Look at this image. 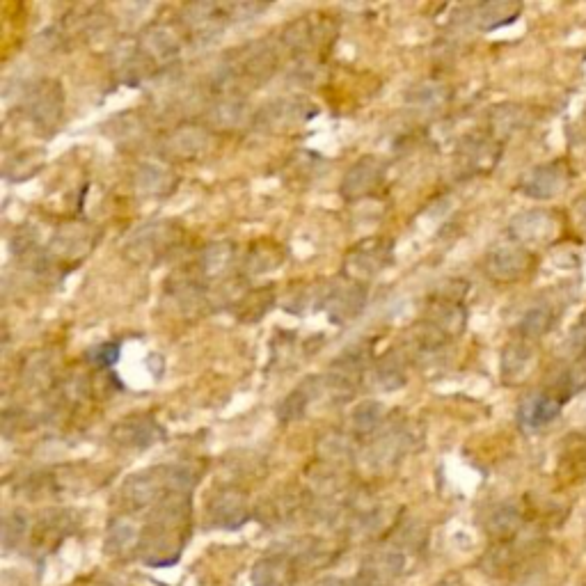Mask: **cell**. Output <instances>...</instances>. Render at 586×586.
<instances>
[{
  "label": "cell",
  "mask_w": 586,
  "mask_h": 586,
  "mask_svg": "<svg viewBox=\"0 0 586 586\" xmlns=\"http://www.w3.org/2000/svg\"><path fill=\"white\" fill-rule=\"evenodd\" d=\"M186 243V229L174 220H149L126 236L122 252L131 264L142 268L161 266Z\"/></svg>",
  "instance_id": "6da1fadb"
},
{
  "label": "cell",
  "mask_w": 586,
  "mask_h": 586,
  "mask_svg": "<svg viewBox=\"0 0 586 586\" xmlns=\"http://www.w3.org/2000/svg\"><path fill=\"white\" fill-rule=\"evenodd\" d=\"M101 232L92 223L85 220H67L55 227L46 252L58 268V273L65 277L69 271H74L83 264V261L92 255L94 248L99 245Z\"/></svg>",
  "instance_id": "7a4b0ae2"
},
{
  "label": "cell",
  "mask_w": 586,
  "mask_h": 586,
  "mask_svg": "<svg viewBox=\"0 0 586 586\" xmlns=\"http://www.w3.org/2000/svg\"><path fill=\"white\" fill-rule=\"evenodd\" d=\"M319 115V106L307 97H280L268 101L252 115V124L266 133H291L303 129Z\"/></svg>",
  "instance_id": "3957f363"
},
{
  "label": "cell",
  "mask_w": 586,
  "mask_h": 586,
  "mask_svg": "<svg viewBox=\"0 0 586 586\" xmlns=\"http://www.w3.org/2000/svg\"><path fill=\"white\" fill-rule=\"evenodd\" d=\"M394 264V241L387 236H369L348 248L344 257V275L367 284Z\"/></svg>",
  "instance_id": "277c9868"
},
{
  "label": "cell",
  "mask_w": 586,
  "mask_h": 586,
  "mask_svg": "<svg viewBox=\"0 0 586 586\" xmlns=\"http://www.w3.org/2000/svg\"><path fill=\"white\" fill-rule=\"evenodd\" d=\"M23 113H26L30 124L46 136L58 131L62 115H65V90H62L60 81L44 78V81L30 87L26 99H23Z\"/></svg>",
  "instance_id": "5b68a950"
},
{
  "label": "cell",
  "mask_w": 586,
  "mask_h": 586,
  "mask_svg": "<svg viewBox=\"0 0 586 586\" xmlns=\"http://www.w3.org/2000/svg\"><path fill=\"white\" fill-rule=\"evenodd\" d=\"M509 236L522 248H545L561 236V216L552 209H527L511 218Z\"/></svg>",
  "instance_id": "8992f818"
},
{
  "label": "cell",
  "mask_w": 586,
  "mask_h": 586,
  "mask_svg": "<svg viewBox=\"0 0 586 586\" xmlns=\"http://www.w3.org/2000/svg\"><path fill=\"white\" fill-rule=\"evenodd\" d=\"M136 44H138L140 55L145 58L147 65L152 67V71L156 74V71L168 69L179 60L181 46H184V37H181L179 30L170 26V23L154 21L142 30L140 37L136 39Z\"/></svg>",
  "instance_id": "52a82bcc"
},
{
  "label": "cell",
  "mask_w": 586,
  "mask_h": 586,
  "mask_svg": "<svg viewBox=\"0 0 586 586\" xmlns=\"http://www.w3.org/2000/svg\"><path fill=\"white\" fill-rule=\"evenodd\" d=\"M369 298V289L367 284L355 282L351 277H337V280L328 282L326 289V298H323L321 310L328 314V319L337 326L342 323H348L353 319H358L362 314L364 305H367Z\"/></svg>",
  "instance_id": "ba28073f"
},
{
  "label": "cell",
  "mask_w": 586,
  "mask_h": 586,
  "mask_svg": "<svg viewBox=\"0 0 586 586\" xmlns=\"http://www.w3.org/2000/svg\"><path fill=\"white\" fill-rule=\"evenodd\" d=\"M502 156V142L490 133H467L456 149V168L463 177H477L495 170Z\"/></svg>",
  "instance_id": "9c48e42d"
},
{
  "label": "cell",
  "mask_w": 586,
  "mask_h": 586,
  "mask_svg": "<svg viewBox=\"0 0 586 586\" xmlns=\"http://www.w3.org/2000/svg\"><path fill=\"white\" fill-rule=\"evenodd\" d=\"M532 268H534L532 250L522 248V245L513 241L495 245V248L488 250L486 257H483V271H486L490 280L502 282V284L522 280V277L529 275Z\"/></svg>",
  "instance_id": "30bf717a"
},
{
  "label": "cell",
  "mask_w": 586,
  "mask_h": 586,
  "mask_svg": "<svg viewBox=\"0 0 586 586\" xmlns=\"http://www.w3.org/2000/svg\"><path fill=\"white\" fill-rule=\"evenodd\" d=\"M165 293H168V298L181 314H200L213 307L211 284L204 282V277L197 273L195 266L174 273L168 284H165Z\"/></svg>",
  "instance_id": "8fae6325"
},
{
  "label": "cell",
  "mask_w": 586,
  "mask_h": 586,
  "mask_svg": "<svg viewBox=\"0 0 586 586\" xmlns=\"http://www.w3.org/2000/svg\"><path fill=\"white\" fill-rule=\"evenodd\" d=\"M227 23H232L229 17V5L220 3H190L184 5L181 10V28L186 30V35L195 42L209 44L216 39Z\"/></svg>",
  "instance_id": "7c38bea8"
},
{
  "label": "cell",
  "mask_w": 586,
  "mask_h": 586,
  "mask_svg": "<svg viewBox=\"0 0 586 586\" xmlns=\"http://www.w3.org/2000/svg\"><path fill=\"white\" fill-rule=\"evenodd\" d=\"M387 165L378 156H362L346 170L342 179V197L346 202H360L376 195L385 186Z\"/></svg>",
  "instance_id": "4fadbf2b"
},
{
  "label": "cell",
  "mask_w": 586,
  "mask_h": 586,
  "mask_svg": "<svg viewBox=\"0 0 586 586\" xmlns=\"http://www.w3.org/2000/svg\"><path fill=\"white\" fill-rule=\"evenodd\" d=\"M110 440H113L117 447L145 451L165 440V429L158 424V419L154 415L136 413L120 419V422L110 429Z\"/></svg>",
  "instance_id": "5bb4252c"
},
{
  "label": "cell",
  "mask_w": 586,
  "mask_h": 586,
  "mask_svg": "<svg viewBox=\"0 0 586 586\" xmlns=\"http://www.w3.org/2000/svg\"><path fill=\"white\" fill-rule=\"evenodd\" d=\"M568 186L570 170L561 161L536 165V168L522 174L518 184L520 193L525 197H532V200H552V197H559L564 193Z\"/></svg>",
  "instance_id": "9a60e30c"
},
{
  "label": "cell",
  "mask_w": 586,
  "mask_h": 586,
  "mask_svg": "<svg viewBox=\"0 0 586 586\" xmlns=\"http://www.w3.org/2000/svg\"><path fill=\"white\" fill-rule=\"evenodd\" d=\"M566 406V399L552 390L534 392L527 399L520 401L518 408V422L525 431H538L552 424L554 419L561 415Z\"/></svg>",
  "instance_id": "2e32d148"
},
{
  "label": "cell",
  "mask_w": 586,
  "mask_h": 586,
  "mask_svg": "<svg viewBox=\"0 0 586 586\" xmlns=\"http://www.w3.org/2000/svg\"><path fill=\"white\" fill-rule=\"evenodd\" d=\"M239 264V248L234 241H213L197 257V273L204 277V282H227L232 280V273Z\"/></svg>",
  "instance_id": "e0dca14e"
},
{
  "label": "cell",
  "mask_w": 586,
  "mask_h": 586,
  "mask_svg": "<svg viewBox=\"0 0 586 586\" xmlns=\"http://www.w3.org/2000/svg\"><path fill=\"white\" fill-rule=\"evenodd\" d=\"M179 184V174L165 163H140L133 174V190L142 200H163L174 193Z\"/></svg>",
  "instance_id": "ac0fdd59"
},
{
  "label": "cell",
  "mask_w": 586,
  "mask_h": 586,
  "mask_svg": "<svg viewBox=\"0 0 586 586\" xmlns=\"http://www.w3.org/2000/svg\"><path fill=\"white\" fill-rule=\"evenodd\" d=\"M323 394H326V380H323V376H310L300 380L296 390H291L287 397L280 401L275 415L282 424L300 422V419L310 413L314 401H319Z\"/></svg>",
  "instance_id": "d6986e66"
},
{
  "label": "cell",
  "mask_w": 586,
  "mask_h": 586,
  "mask_svg": "<svg viewBox=\"0 0 586 586\" xmlns=\"http://www.w3.org/2000/svg\"><path fill=\"white\" fill-rule=\"evenodd\" d=\"M211 142V131L200 124H181L165 136L163 154L174 161H193L207 152Z\"/></svg>",
  "instance_id": "ffe728a7"
},
{
  "label": "cell",
  "mask_w": 586,
  "mask_h": 586,
  "mask_svg": "<svg viewBox=\"0 0 586 586\" xmlns=\"http://www.w3.org/2000/svg\"><path fill=\"white\" fill-rule=\"evenodd\" d=\"M328 26L314 17H303L298 21L289 23L287 28L282 30V46L293 55H310L312 51L319 49V46L326 42Z\"/></svg>",
  "instance_id": "44dd1931"
},
{
  "label": "cell",
  "mask_w": 586,
  "mask_h": 586,
  "mask_svg": "<svg viewBox=\"0 0 586 586\" xmlns=\"http://www.w3.org/2000/svg\"><path fill=\"white\" fill-rule=\"evenodd\" d=\"M209 518L213 525L223 529H236L245 525L250 518L248 497L236 488H223L209 502Z\"/></svg>",
  "instance_id": "7402d4cb"
},
{
  "label": "cell",
  "mask_w": 586,
  "mask_h": 586,
  "mask_svg": "<svg viewBox=\"0 0 586 586\" xmlns=\"http://www.w3.org/2000/svg\"><path fill=\"white\" fill-rule=\"evenodd\" d=\"M538 353L534 348V342L527 339H516V342L506 344L502 353V380L509 387L525 383L536 369Z\"/></svg>",
  "instance_id": "603a6c76"
},
{
  "label": "cell",
  "mask_w": 586,
  "mask_h": 586,
  "mask_svg": "<svg viewBox=\"0 0 586 586\" xmlns=\"http://www.w3.org/2000/svg\"><path fill=\"white\" fill-rule=\"evenodd\" d=\"M410 447H413V433H410L408 426L403 422L390 424L371 445V461H376L378 465L397 463L408 454Z\"/></svg>",
  "instance_id": "cb8c5ba5"
},
{
  "label": "cell",
  "mask_w": 586,
  "mask_h": 586,
  "mask_svg": "<svg viewBox=\"0 0 586 586\" xmlns=\"http://www.w3.org/2000/svg\"><path fill=\"white\" fill-rule=\"evenodd\" d=\"M522 12V5L509 3V0H493V3H481L470 10V26L481 33H493L509 23L516 21Z\"/></svg>",
  "instance_id": "d4e9b609"
},
{
  "label": "cell",
  "mask_w": 586,
  "mask_h": 586,
  "mask_svg": "<svg viewBox=\"0 0 586 586\" xmlns=\"http://www.w3.org/2000/svg\"><path fill=\"white\" fill-rule=\"evenodd\" d=\"M113 69L115 76L120 78L124 85H138L154 74L152 67L147 65L138 51L136 42H122L117 44L113 51Z\"/></svg>",
  "instance_id": "484cf974"
},
{
  "label": "cell",
  "mask_w": 586,
  "mask_h": 586,
  "mask_svg": "<svg viewBox=\"0 0 586 586\" xmlns=\"http://www.w3.org/2000/svg\"><path fill=\"white\" fill-rule=\"evenodd\" d=\"M277 303L275 296V287L273 284H264V287L257 289H245L243 296L239 298L232 310L236 314V319L243 323H259L264 316L273 310Z\"/></svg>",
  "instance_id": "4316f807"
},
{
  "label": "cell",
  "mask_w": 586,
  "mask_h": 586,
  "mask_svg": "<svg viewBox=\"0 0 586 586\" xmlns=\"http://www.w3.org/2000/svg\"><path fill=\"white\" fill-rule=\"evenodd\" d=\"M529 122H532V117H529L527 108H522L518 104H502L490 110L488 133L500 142H504L506 138H511L513 133L527 129Z\"/></svg>",
  "instance_id": "83f0119b"
},
{
  "label": "cell",
  "mask_w": 586,
  "mask_h": 586,
  "mask_svg": "<svg viewBox=\"0 0 586 586\" xmlns=\"http://www.w3.org/2000/svg\"><path fill=\"white\" fill-rule=\"evenodd\" d=\"M387 422V410L380 401L369 399L362 401L353 408L351 413V435L353 438H371L380 429H383Z\"/></svg>",
  "instance_id": "f1b7e54d"
},
{
  "label": "cell",
  "mask_w": 586,
  "mask_h": 586,
  "mask_svg": "<svg viewBox=\"0 0 586 586\" xmlns=\"http://www.w3.org/2000/svg\"><path fill=\"white\" fill-rule=\"evenodd\" d=\"M554 323H557V310L550 303H536L520 316L518 335L527 342H536L548 335Z\"/></svg>",
  "instance_id": "f546056e"
},
{
  "label": "cell",
  "mask_w": 586,
  "mask_h": 586,
  "mask_svg": "<svg viewBox=\"0 0 586 586\" xmlns=\"http://www.w3.org/2000/svg\"><path fill=\"white\" fill-rule=\"evenodd\" d=\"M371 383H374L380 392L401 390V387L408 383L406 360H403L397 351L385 355L376 367H371Z\"/></svg>",
  "instance_id": "4dcf8cb0"
},
{
  "label": "cell",
  "mask_w": 586,
  "mask_h": 586,
  "mask_svg": "<svg viewBox=\"0 0 586 586\" xmlns=\"http://www.w3.org/2000/svg\"><path fill=\"white\" fill-rule=\"evenodd\" d=\"M282 264H284V250L280 248V245L271 241H261L252 245L248 255H245L243 277L275 271V268H280Z\"/></svg>",
  "instance_id": "1f68e13d"
},
{
  "label": "cell",
  "mask_w": 586,
  "mask_h": 586,
  "mask_svg": "<svg viewBox=\"0 0 586 586\" xmlns=\"http://www.w3.org/2000/svg\"><path fill=\"white\" fill-rule=\"evenodd\" d=\"M209 120L216 129H239L250 122V113L239 94H232V97H220L218 104L211 106Z\"/></svg>",
  "instance_id": "d6a6232c"
},
{
  "label": "cell",
  "mask_w": 586,
  "mask_h": 586,
  "mask_svg": "<svg viewBox=\"0 0 586 586\" xmlns=\"http://www.w3.org/2000/svg\"><path fill=\"white\" fill-rule=\"evenodd\" d=\"M449 99H451L449 87L440 81L419 83L408 92L406 97L408 104L417 110H438L442 106H447Z\"/></svg>",
  "instance_id": "836d02e7"
},
{
  "label": "cell",
  "mask_w": 586,
  "mask_h": 586,
  "mask_svg": "<svg viewBox=\"0 0 586 586\" xmlns=\"http://www.w3.org/2000/svg\"><path fill=\"white\" fill-rule=\"evenodd\" d=\"M23 383H26L30 390H37V392L53 390L55 380H53V367H51L49 355L46 353L30 355L26 364H23Z\"/></svg>",
  "instance_id": "e575fe53"
},
{
  "label": "cell",
  "mask_w": 586,
  "mask_h": 586,
  "mask_svg": "<svg viewBox=\"0 0 586 586\" xmlns=\"http://www.w3.org/2000/svg\"><path fill=\"white\" fill-rule=\"evenodd\" d=\"M291 580L287 557H266L255 566V586H289Z\"/></svg>",
  "instance_id": "d590c367"
},
{
  "label": "cell",
  "mask_w": 586,
  "mask_h": 586,
  "mask_svg": "<svg viewBox=\"0 0 586 586\" xmlns=\"http://www.w3.org/2000/svg\"><path fill=\"white\" fill-rule=\"evenodd\" d=\"M39 170H42V154H37L35 149L7 156V161H5V179H10V181L30 179Z\"/></svg>",
  "instance_id": "8d00e7d4"
},
{
  "label": "cell",
  "mask_w": 586,
  "mask_h": 586,
  "mask_svg": "<svg viewBox=\"0 0 586 586\" xmlns=\"http://www.w3.org/2000/svg\"><path fill=\"white\" fill-rule=\"evenodd\" d=\"M136 545H140L138 532L129 520H115L113 525H110V529H108V550L110 552L122 554L126 550L136 548Z\"/></svg>",
  "instance_id": "74e56055"
},
{
  "label": "cell",
  "mask_w": 586,
  "mask_h": 586,
  "mask_svg": "<svg viewBox=\"0 0 586 586\" xmlns=\"http://www.w3.org/2000/svg\"><path fill=\"white\" fill-rule=\"evenodd\" d=\"M87 362L92 364L94 369L99 371H108L113 369L117 360H120V344L117 342H101L97 346H92L90 351H87Z\"/></svg>",
  "instance_id": "f35d334b"
},
{
  "label": "cell",
  "mask_w": 586,
  "mask_h": 586,
  "mask_svg": "<svg viewBox=\"0 0 586 586\" xmlns=\"http://www.w3.org/2000/svg\"><path fill=\"white\" fill-rule=\"evenodd\" d=\"M518 525H520V511L511 504L497 506V509L493 511V516H490V529H493V532L500 534V536L516 532Z\"/></svg>",
  "instance_id": "ab89813d"
},
{
  "label": "cell",
  "mask_w": 586,
  "mask_h": 586,
  "mask_svg": "<svg viewBox=\"0 0 586 586\" xmlns=\"http://www.w3.org/2000/svg\"><path fill=\"white\" fill-rule=\"evenodd\" d=\"M28 532V518L23 516L21 511H12L7 513L3 520V541L5 548H12L19 541H23V536Z\"/></svg>",
  "instance_id": "60d3db41"
},
{
  "label": "cell",
  "mask_w": 586,
  "mask_h": 586,
  "mask_svg": "<svg viewBox=\"0 0 586 586\" xmlns=\"http://www.w3.org/2000/svg\"><path fill=\"white\" fill-rule=\"evenodd\" d=\"M566 451H568L570 477H575V474L586 470V438L584 435H568Z\"/></svg>",
  "instance_id": "b9f144b4"
},
{
  "label": "cell",
  "mask_w": 586,
  "mask_h": 586,
  "mask_svg": "<svg viewBox=\"0 0 586 586\" xmlns=\"http://www.w3.org/2000/svg\"><path fill=\"white\" fill-rule=\"evenodd\" d=\"M573 223L577 227V232L586 236V193L577 197L573 204Z\"/></svg>",
  "instance_id": "7bdbcfd3"
},
{
  "label": "cell",
  "mask_w": 586,
  "mask_h": 586,
  "mask_svg": "<svg viewBox=\"0 0 586 586\" xmlns=\"http://www.w3.org/2000/svg\"><path fill=\"white\" fill-rule=\"evenodd\" d=\"M575 342L580 344V348H586V316L582 319L580 328H577V332H575Z\"/></svg>",
  "instance_id": "ee69618b"
},
{
  "label": "cell",
  "mask_w": 586,
  "mask_h": 586,
  "mask_svg": "<svg viewBox=\"0 0 586 586\" xmlns=\"http://www.w3.org/2000/svg\"><path fill=\"white\" fill-rule=\"evenodd\" d=\"M319 586H348V584H344V582H339V580H328V582H321Z\"/></svg>",
  "instance_id": "f6af8a7d"
}]
</instances>
